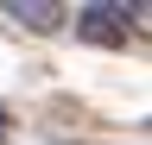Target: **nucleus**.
<instances>
[{
  "label": "nucleus",
  "instance_id": "f257e3e1",
  "mask_svg": "<svg viewBox=\"0 0 152 145\" xmlns=\"http://www.w3.org/2000/svg\"><path fill=\"white\" fill-rule=\"evenodd\" d=\"M0 13H7L13 25H26L32 38H57V32L70 25V6H64V0H0Z\"/></svg>",
  "mask_w": 152,
  "mask_h": 145
},
{
  "label": "nucleus",
  "instance_id": "f03ea898",
  "mask_svg": "<svg viewBox=\"0 0 152 145\" xmlns=\"http://www.w3.org/2000/svg\"><path fill=\"white\" fill-rule=\"evenodd\" d=\"M76 38L108 44V50H127V44H140V32H133V25H121V19H108V13H95V6H83V19H76Z\"/></svg>",
  "mask_w": 152,
  "mask_h": 145
}]
</instances>
